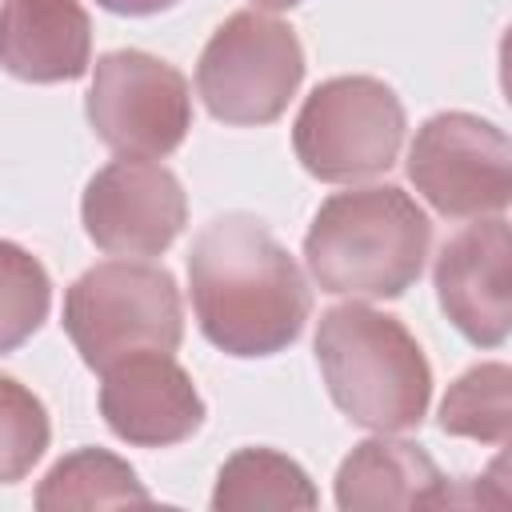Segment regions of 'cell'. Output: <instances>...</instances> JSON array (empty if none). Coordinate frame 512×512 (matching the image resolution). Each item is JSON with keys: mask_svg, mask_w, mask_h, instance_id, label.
<instances>
[{"mask_svg": "<svg viewBox=\"0 0 512 512\" xmlns=\"http://www.w3.org/2000/svg\"><path fill=\"white\" fill-rule=\"evenodd\" d=\"M92 64V20L80 0H4L0 68L28 84L80 80Z\"/></svg>", "mask_w": 512, "mask_h": 512, "instance_id": "obj_12", "label": "cell"}, {"mask_svg": "<svg viewBox=\"0 0 512 512\" xmlns=\"http://www.w3.org/2000/svg\"><path fill=\"white\" fill-rule=\"evenodd\" d=\"M52 424L44 400L16 376H0V484H16L48 452Z\"/></svg>", "mask_w": 512, "mask_h": 512, "instance_id": "obj_18", "label": "cell"}, {"mask_svg": "<svg viewBox=\"0 0 512 512\" xmlns=\"http://www.w3.org/2000/svg\"><path fill=\"white\" fill-rule=\"evenodd\" d=\"M304 80V48L296 32L256 8L232 12L196 60V92L204 108L232 128H260L284 116Z\"/></svg>", "mask_w": 512, "mask_h": 512, "instance_id": "obj_6", "label": "cell"}, {"mask_svg": "<svg viewBox=\"0 0 512 512\" xmlns=\"http://www.w3.org/2000/svg\"><path fill=\"white\" fill-rule=\"evenodd\" d=\"M256 8H268V12H284V8H296L300 0H252Z\"/></svg>", "mask_w": 512, "mask_h": 512, "instance_id": "obj_20", "label": "cell"}, {"mask_svg": "<svg viewBox=\"0 0 512 512\" xmlns=\"http://www.w3.org/2000/svg\"><path fill=\"white\" fill-rule=\"evenodd\" d=\"M408 180L440 216H500L512 200V144L484 116L436 112L416 128Z\"/></svg>", "mask_w": 512, "mask_h": 512, "instance_id": "obj_8", "label": "cell"}, {"mask_svg": "<svg viewBox=\"0 0 512 512\" xmlns=\"http://www.w3.org/2000/svg\"><path fill=\"white\" fill-rule=\"evenodd\" d=\"M64 332L92 372L128 352H176L184 340V304L176 276L144 260H104L80 272L64 292Z\"/></svg>", "mask_w": 512, "mask_h": 512, "instance_id": "obj_4", "label": "cell"}, {"mask_svg": "<svg viewBox=\"0 0 512 512\" xmlns=\"http://www.w3.org/2000/svg\"><path fill=\"white\" fill-rule=\"evenodd\" d=\"M152 492L136 480V468L104 448H76L60 456L36 488V508H120L148 504Z\"/></svg>", "mask_w": 512, "mask_h": 512, "instance_id": "obj_15", "label": "cell"}, {"mask_svg": "<svg viewBox=\"0 0 512 512\" xmlns=\"http://www.w3.org/2000/svg\"><path fill=\"white\" fill-rule=\"evenodd\" d=\"M508 260H512V236L508 220L480 216L452 240H444L432 280L436 300L452 328L476 344V348H500L512 328V304H508Z\"/></svg>", "mask_w": 512, "mask_h": 512, "instance_id": "obj_11", "label": "cell"}, {"mask_svg": "<svg viewBox=\"0 0 512 512\" xmlns=\"http://www.w3.org/2000/svg\"><path fill=\"white\" fill-rule=\"evenodd\" d=\"M316 488L308 472L276 452V448H240L232 452L212 488L216 512H248V508H316Z\"/></svg>", "mask_w": 512, "mask_h": 512, "instance_id": "obj_14", "label": "cell"}, {"mask_svg": "<svg viewBox=\"0 0 512 512\" xmlns=\"http://www.w3.org/2000/svg\"><path fill=\"white\" fill-rule=\"evenodd\" d=\"M316 364L332 404L368 432L420 428L432 400V368L420 340L388 312L332 304L316 320Z\"/></svg>", "mask_w": 512, "mask_h": 512, "instance_id": "obj_3", "label": "cell"}, {"mask_svg": "<svg viewBox=\"0 0 512 512\" xmlns=\"http://www.w3.org/2000/svg\"><path fill=\"white\" fill-rule=\"evenodd\" d=\"M96 4L116 16H156V12H168L176 0H96Z\"/></svg>", "mask_w": 512, "mask_h": 512, "instance_id": "obj_19", "label": "cell"}, {"mask_svg": "<svg viewBox=\"0 0 512 512\" xmlns=\"http://www.w3.org/2000/svg\"><path fill=\"white\" fill-rule=\"evenodd\" d=\"M84 112L116 156L164 160L192 128V88L168 60L140 48H116L96 60Z\"/></svg>", "mask_w": 512, "mask_h": 512, "instance_id": "obj_7", "label": "cell"}, {"mask_svg": "<svg viewBox=\"0 0 512 512\" xmlns=\"http://www.w3.org/2000/svg\"><path fill=\"white\" fill-rule=\"evenodd\" d=\"M432 244L428 212L396 184L332 192L304 236V264L320 292L396 300L420 272Z\"/></svg>", "mask_w": 512, "mask_h": 512, "instance_id": "obj_2", "label": "cell"}, {"mask_svg": "<svg viewBox=\"0 0 512 512\" xmlns=\"http://www.w3.org/2000/svg\"><path fill=\"white\" fill-rule=\"evenodd\" d=\"M404 128V104L384 80L332 76L304 96L292 124V148L308 176L356 184L396 164Z\"/></svg>", "mask_w": 512, "mask_h": 512, "instance_id": "obj_5", "label": "cell"}, {"mask_svg": "<svg viewBox=\"0 0 512 512\" xmlns=\"http://www.w3.org/2000/svg\"><path fill=\"white\" fill-rule=\"evenodd\" d=\"M48 308L52 280L44 264L28 248L0 240V356L32 340V332L48 320Z\"/></svg>", "mask_w": 512, "mask_h": 512, "instance_id": "obj_17", "label": "cell"}, {"mask_svg": "<svg viewBox=\"0 0 512 512\" xmlns=\"http://www.w3.org/2000/svg\"><path fill=\"white\" fill-rule=\"evenodd\" d=\"M440 432L480 440V444H508L512 368L492 360V364H476L464 376H456L440 400Z\"/></svg>", "mask_w": 512, "mask_h": 512, "instance_id": "obj_16", "label": "cell"}, {"mask_svg": "<svg viewBox=\"0 0 512 512\" xmlns=\"http://www.w3.org/2000/svg\"><path fill=\"white\" fill-rule=\"evenodd\" d=\"M188 288L204 340L240 360L284 352L312 312L300 264L248 212H224L196 232Z\"/></svg>", "mask_w": 512, "mask_h": 512, "instance_id": "obj_1", "label": "cell"}, {"mask_svg": "<svg viewBox=\"0 0 512 512\" xmlns=\"http://www.w3.org/2000/svg\"><path fill=\"white\" fill-rule=\"evenodd\" d=\"M336 504L356 508H444L452 504L440 464L412 440L376 432L360 440L336 468Z\"/></svg>", "mask_w": 512, "mask_h": 512, "instance_id": "obj_13", "label": "cell"}, {"mask_svg": "<svg viewBox=\"0 0 512 512\" xmlns=\"http://www.w3.org/2000/svg\"><path fill=\"white\" fill-rule=\"evenodd\" d=\"M80 220L108 256H160L188 224V196L172 168L120 156L84 184Z\"/></svg>", "mask_w": 512, "mask_h": 512, "instance_id": "obj_9", "label": "cell"}, {"mask_svg": "<svg viewBox=\"0 0 512 512\" xmlns=\"http://www.w3.org/2000/svg\"><path fill=\"white\" fill-rule=\"evenodd\" d=\"M100 416L132 448H172L200 432L208 408L172 352L144 348L100 372Z\"/></svg>", "mask_w": 512, "mask_h": 512, "instance_id": "obj_10", "label": "cell"}]
</instances>
